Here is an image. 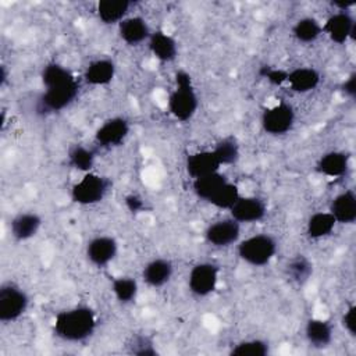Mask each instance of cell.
I'll return each instance as SVG.
<instances>
[{
	"label": "cell",
	"mask_w": 356,
	"mask_h": 356,
	"mask_svg": "<svg viewBox=\"0 0 356 356\" xmlns=\"http://www.w3.org/2000/svg\"><path fill=\"white\" fill-rule=\"evenodd\" d=\"M132 7V1L129 0H102L97 3V17L106 25L120 24L129 8Z\"/></svg>",
	"instance_id": "obj_24"
},
{
	"label": "cell",
	"mask_w": 356,
	"mask_h": 356,
	"mask_svg": "<svg viewBox=\"0 0 356 356\" xmlns=\"http://www.w3.org/2000/svg\"><path fill=\"white\" fill-rule=\"evenodd\" d=\"M259 74L264 79H267L271 85H277V86L286 82V76H288V71L280 70V68H271V67H267V65L261 67Z\"/></svg>",
	"instance_id": "obj_35"
},
{
	"label": "cell",
	"mask_w": 356,
	"mask_h": 356,
	"mask_svg": "<svg viewBox=\"0 0 356 356\" xmlns=\"http://www.w3.org/2000/svg\"><path fill=\"white\" fill-rule=\"evenodd\" d=\"M218 267L209 261L197 263L192 267L188 277L189 291L199 298L209 296L218 282Z\"/></svg>",
	"instance_id": "obj_8"
},
{
	"label": "cell",
	"mask_w": 356,
	"mask_h": 356,
	"mask_svg": "<svg viewBox=\"0 0 356 356\" xmlns=\"http://www.w3.org/2000/svg\"><path fill=\"white\" fill-rule=\"evenodd\" d=\"M118 252V243L113 236L99 235L86 245V257L96 267L107 266Z\"/></svg>",
	"instance_id": "obj_13"
},
{
	"label": "cell",
	"mask_w": 356,
	"mask_h": 356,
	"mask_svg": "<svg viewBox=\"0 0 356 356\" xmlns=\"http://www.w3.org/2000/svg\"><path fill=\"white\" fill-rule=\"evenodd\" d=\"M337 225L335 218L330 211H317L312 214L306 224V235L310 239H321L328 236Z\"/></svg>",
	"instance_id": "obj_25"
},
{
	"label": "cell",
	"mask_w": 356,
	"mask_h": 356,
	"mask_svg": "<svg viewBox=\"0 0 356 356\" xmlns=\"http://www.w3.org/2000/svg\"><path fill=\"white\" fill-rule=\"evenodd\" d=\"M174 273V266L168 259L157 257L150 260L142 271V278L143 281L153 288H160L165 285Z\"/></svg>",
	"instance_id": "obj_18"
},
{
	"label": "cell",
	"mask_w": 356,
	"mask_h": 356,
	"mask_svg": "<svg viewBox=\"0 0 356 356\" xmlns=\"http://www.w3.org/2000/svg\"><path fill=\"white\" fill-rule=\"evenodd\" d=\"M277 253V242L268 234L252 235L238 245V256L253 267L268 264Z\"/></svg>",
	"instance_id": "obj_4"
},
{
	"label": "cell",
	"mask_w": 356,
	"mask_h": 356,
	"mask_svg": "<svg viewBox=\"0 0 356 356\" xmlns=\"http://www.w3.org/2000/svg\"><path fill=\"white\" fill-rule=\"evenodd\" d=\"M97 327L96 313L89 306H75L56 314L54 334L67 342H82L93 335Z\"/></svg>",
	"instance_id": "obj_2"
},
{
	"label": "cell",
	"mask_w": 356,
	"mask_h": 356,
	"mask_svg": "<svg viewBox=\"0 0 356 356\" xmlns=\"http://www.w3.org/2000/svg\"><path fill=\"white\" fill-rule=\"evenodd\" d=\"M128 346H129V353L136 356H156L159 353L153 339L149 335H143V334L134 335Z\"/></svg>",
	"instance_id": "obj_34"
},
{
	"label": "cell",
	"mask_w": 356,
	"mask_h": 356,
	"mask_svg": "<svg viewBox=\"0 0 356 356\" xmlns=\"http://www.w3.org/2000/svg\"><path fill=\"white\" fill-rule=\"evenodd\" d=\"M213 152L217 156L221 165L234 164L238 161V159L241 156L239 143L234 136H225V138L220 139L216 143Z\"/></svg>",
	"instance_id": "obj_30"
},
{
	"label": "cell",
	"mask_w": 356,
	"mask_h": 356,
	"mask_svg": "<svg viewBox=\"0 0 356 356\" xmlns=\"http://www.w3.org/2000/svg\"><path fill=\"white\" fill-rule=\"evenodd\" d=\"M221 164L213 150H202L192 153L186 157L185 168L191 178H202L218 172Z\"/></svg>",
	"instance_id": "obj_14"
},
{
	"label": "cell",
	"mask_w": 356,
	"mask_h": 356,
	"mask_svg": "<svg viewBox=\"0 0 356 356\" xmlns=\"http://www.w3.org/2000/svg\"><path fill=\"white\" fill-rule=\"evenodd\" d=\"M323 32L327 33L331 42L337 44H343L349 39H355L356 21L349 14V11H337L327 18L324 22Z\"/></svg>",
	"instance_id": "obj_9"
},
{
	"label": "cell",
	"mask_w": 356,
	"mask_h": 356,
	"mask_svg": "<svg viewBox=\"0 0 356 356\" xmlns=\"http://www.w3.org/2000/svg\"><path fill=\"white\" fill-rule=\"evenodd\" d=\"M125 203L131 211H139L143 209V200L136 195H129L125 197Z\"/></svg>",
	"instance_id": "obj_38"
},
{
	"label": "cell",
	"mask_w": 356,
	"mask_h": 356,
	"mask_svg": "<svg viewBox=\"0 0 356 356\" xmlns=\"http://www.w3.org/2000/svg\"><path fill=\"white\" fill-rule=\"evenodd\" d=\"M229 353L234 356H267L270 353V345L260 338L245 339L235 343Z\"/></svg>",
	"instance_id": "obj_32"
},
{
	"label": "cell",
	"mask_w": 356,
	"mask_h": 356,
	"mask_svg": "<svg viewBox=\"0 0 356 356\" xmlns=\"http://www.w3.org/2000/svg\"><path fill=\"white\" fill-rule=\"evenodd\" d=\"M96 154L92 149L83 145H74L70 147L67 153L68 165L81 172H89L95 165Z\"/></svg>",
	"instance_id": "obj_27"
},
{
	"label": "cell",
	"mask_w": 356,
	"mask_h": 356,
	"mask_svg": "<svg viewBox=\"0 0 356 356\" xmlns=\"http://www.w3.org/2000/svg\"><path fill=\"white\" fill-rule=\"evenodd\" d=\"M331 4H332V7H335L338 11H349V8L356 4V1H343V0H341V1H332Z\"/></svg>",
	"instance_id": "obj_39"
},
{
	"label": "cell",
	"mask_w": 356,
	"mask_h": 356,
	"mask_svg": "<svg viewBox=\"0 0 356 356\" xmlns=\"http://www.w3.org/2000/svg\"><path fill=\"white\" fill-rule=\"evenodd\" d=\"M40 225L42 217L38 213L24 211L13 217L10 222V232L15 241L24 242L33 238L38 234Z\"/></svg>",
	"instance_id": "obj_16"
},
{
	"label": "cell",
	"mask_w": 356,
	"mask_h": 356,
	"mask_svg": "<svg viewBox=\"0 0 356 356\" xmlns=\"http://www.w3.org/2000/svg\"><path fill=\"white\" fill-rule=\"evenodd\" d=\"M323 33L321 24L313 17H303L295 22L292 26V35L298 42L312 43L320 38Z\"/></svg>",
	"instance_id": "obj_29"
},
{
	"label": "cell",
	"mask_w": 356,
	"mask_h": 356,
	"mask_svg": "<svg viewBox=\"0 0 356 356\" xmlns=\"http://www.w3.org/2000/svg\"><path fill=\"white\" fill-rule=\"evenodd\" d=\"M288 278L296 285H303L313 274V263L303 254L293 256L285 267Z\"/></svg>",
	"instance_id": "obj_28"
},
{
	"label": "cell",
	"mask_w": 356,
	"mask_h": 356,
	"mask_svg": "<svg viewBox=\"0 0 356 356\" xmlns=\"http://www.w3.org/2000/svg\"><path fill=\"white\" fill-rule=\"evenodd\" d=\"M147 42L150 51L157 60L163 63H170L175 60L178 54V44L172 36L167 35L163 31H156L152 32Z\"/></svg>",
	"instance_id": "obj_22"
},
{
	"label": "cell",
	"mask_w": 356,
	"mask_h": 356,
	"mask_svg": "<svg viewBox=\"0 0 356 356\" xmlns=\"http://www.w3.org/2000/svg\"><path fill=\"white\" fill-rule=\"evenodd\" d=\"M129 134V121L124 117H113L106 120L96 131L95 140L102 147L120 146Z\"/></svg>",
	"instance_id": "obj_11"
},
{
	"label": "cell",
	"mask_w": 356,
	"mask_h": 356,
	"mask_svg": "<svg viewBox=\"0 0 356 356\" xmlns=\"http://www.w3.org/2000/svg\"><path fill=\"white\" fill-rule=\"evenodd\" d=\"M349 168V154L339 150H332L323 154L317 164L316 171L327 177H341Z\"/></svg>",
	"instance_id": "obj_23"
},
{
	"label": "cell",
	"mask_w": 356,
	"mask_h": 356,
	"mask_svg": "<svg viewBox=\"0 0 356 356\" xmlns=\"http://www.w3.org/2000/svg\"><path fill=\"white\" fill-rule=\"evenodd\" d=\"M241 197L239 195V189L238 185L227 181L216 193L214 196L209 200L210 204H213L217 209H222V210H229L235 202Z\"/></svg>",
	"instance_id": "obj_33"
},
{
	"label": "cell",
	"mask_w": 356,
	"mask_h": 356,
	"mask_svg": "<svg viewBox=\"0 0 356 356\" xmlns=\"http://www.w3.org/2000/svg\"><path fill=\"white\" fill-rule=\"evenodd\" d=\"M111 188L110 178L95 172H85L83 177L71 188V199L82 206L100 203Z\"/></svg>",
	"instance_id": "obj_5"
},
{
	"label": "cell",
	"mask_w": 356,
	"mask_h": 356,
	"mask_svg": "<svg viewBox=\"0 0 356 356\" xmlns=\"http://www.w3.org/2000/svg\"><path fill=\"white\" fill-rule=\"evenodd\" d=\"M321 81L320 72L313 67H298L292 71H288L286 83L292 92L307 93L318 86Z\"/></svg>",
	"instance_id": "obj_20"
},
{
	"label": "cell",
	"mask_w": 356,
	"mask_h": 356,
	"mask_svg": "<svg viewBox=\"0 0 356 356\" xmlns=\"http://www.w3.org/2000/svg\"><path fill=\"white\" fill-rule=\"evenodd\" d=\"M330 213L339 224H353L356 221V193L352 189L338 193L330 204Z\"/></svg>",
	"instance_id": "obj_17"
},
{
	"label": "cell",
	"mask_w": 356,
	"mask_h": 356,
	"mask_svg": "<svg viewBox=\"0 0 356 356\" xmlns=\"http://www.w3.org/2000/svg\"><path fill=\"white\" fill-rule=\"evenodd\" d=\"M7 78H8L7 67H6V65H1V67H0V86H4V85H6Z\"/></svg>",
	"instance_id": "obj_40"
},
{
	"label": "cell",
	"mask_w": 356,
	"mask_h": 356,
	"mask_svg": "<svg viewBox=\"0 0 356 356\" xmlns=\"http://www.w3.org/2000/svg\"><path fill=\"white\" fill-rule=\"evenodd\" d=\"M241 235V224L231 218L218 220L210 224L204 231L206 241L214 248H227L234 245Z\"/></svg>",
	"instance_id": "obj_10"
},
{
	"label": "cell",
	"mask_w": 356,
	"mask_h": 356,
	"mask_svg": "<svg viewBox=\"0 0 356 356\" xmlns=\"http://www.w3.org/2000/svg\"><path fill=\"white\" fill-rule=\"evenodd\" d=\"M305 335L307 342L317 349L327 348L334 338L332 324L321 318H309L305 327Z\"/></svg>",
	"instance_id": "obj_21"
},
{
	"label": "cell",
	"mask_w": 356,
	"mask_h": 356,
	"mask_svg": "<svg viewBox=\"0 0 356 356\" xmlns=\"http://www.w3.org/2000/svg\"><path fill=\"white\" fill-rule=\"evenodd\" d=\"M42 83L44 92L35 103V111L39 115H49L63 111L79 93V82L70 70L57 63H49L42 70Z\"/></svg>",
	"instance_id": "obj_1"
},
{
	"label": "cell",
	"mask_w": 356,
	"mask_h": 356,
	"mask_svg": "<svg viewBox=\"0 0 356 356\" xmlns=\"http://www.w3.org/2000/svg\"><path fill=\"white\" fill-rule=\"evenodd\" d=\"M295 124V110L291 104L280 102L268 107L261 114V128L273 136L285 135Z\"/></svg>",
	"instance_id": "obj_7"
},
{
	"label": "cell",
	"mask_w": 356,
	"mask_h": 356,
	"mask_svg": "<svg viewBox=\"0 0 356 356\" xmlns=\"http://www.w3.org/2000/svg\"><path fill=\"white\" fill-rule=\"evenodd\" d=\"M28 306L29 298L21 286L11 281L0 285V320L3 323L18 320L26 312Z\"/></svg>",
	"instance_id": "obj_6"
},
{
	"label": "cell",
	"mask_w": 356,
	"mask_h": 356,
	"mask_svg": "<svg viewBox=\"0 0 356 356\" xmlns=\"http://www.w3.org/2000/svg\"><path fill=\"white\" fill-rule=\"evenodd\" d=\"M111 291L120 303L128 305L136 299L138 282L132 277H117L111 282Z\"/></svg>",
	"instance_id": "obj_31"
},
{
	"label": "cell",
	"mask_w": 356,
	"mask_h": 356,
	"mask_svg": "<svg viewBox=\"0 0 356 356\" xmlns=\"http://www.w3.org/2000/svg\"><path fill=\"white\" fill-rule=\"evenodd\" d=\"M228 179L221 172H214L202 178H196L192 182L193 193L200 199L209 203L214 193L227 182Z\"/></svg>",
	"instance_id": "obj_26"
},
{
	"label": "cell",
	"mask_w": 356,
	"mask_h": 356,
	"mask_svg": "<svg viewBox=\"0 0 356 356\" xmlns=\"http://www.w3.org/2000/svg\"><path fill=\"white\" fill-rule=\"evenodd\" d=\"M118 35L122 42L129 46H138L145 40H149L152 32L145 18L139 15L127 17L118 24Z\"/></svg>",
	"instance_id": "obj_15"
},
{
	"label": "cell",
	"mask_w": 356,
	"mask_h": 356,
	"mask_svg": "<svg viewBox=\"0 0 356 356\" xmlns=\"http://www.w3.org/2000/svg\"><path fill=\"white\" fill-rule=\"evenodd\" d=\"M199 97L192 76L185 70L175 72V89L168 97V111L178 121H189L197 111Z\"/></svg>",
	"instance_id": "obj_3"
},
{
	"label": "cell",
	"mask_w": 356,
	"mask_h": 356,
	"mask_svg": "<svg viewBox=\"0 0 356 356\" xmlns=\"http://www.w3.org/2000/svg\"><path fill=\"white\" fill-rule=\"evenodd\" d=\"M115 76V64L110 58H96L90 61L83 72V79L88 85L103 86L108 85Z\"/></svg>",
	"instance_id": "obj_19"
},
{
	"label": "cell",
	"mask_w": 356,
	"mask_h": 356,
	"mask_svg": "<svg viewBox=\"0 0 356 356\" xmlns=\"http://www.w3.org/2000/svg\"><path fill=\"white\" fill-rule=\"evenodd\" d=\"M342 92L345 93V96H348L349 99H355L356 97V72H352L341 85Z\"/></svg>",
	"instance_id": "obj_37"
},
{
	"label": "cell",
	"mask_w": 356,
	"mask_h": 356,
	"mask_svg": "<svg viewBox=\"0 0 356 356\" xmlns=\"http://www.w3.org/2000/svg\"><path fill=\"white\" fill-rule=\"evenodd\" d=\"M231 217L239 224H252L264 218L267 207L264 200L256 196H241L229 209Z\"/></svg>",
	"instance_id": "obj_12"
},
{
	"label": "cell",
	"mask_w": 356,
	"mask_h": 356,
	"mask_svg": "<svg viewBox=\"0 0 356 356\" xmlns=\"http://www.w3.org/2000/svg\"><path fill=\"white\" fill-rule=\"evenodd\" d=\"M341 323L350 337H356V306L350 305L343 313Z\"/></svg>",
	"instance_id": "obj_36"
}]
</instances>
